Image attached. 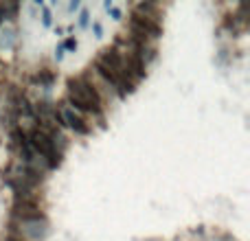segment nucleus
Listing matches in <instances>:
<instances>
[{
	"label": "nucleus",
	"mask_w": 250,
	"mask_h": 241,
	"mask_svg": "<svg viewBox=\"0 0 250 241\" xmlns=\"http://www.w3.org/2000/svg\"><path fill=\"white\" fill-rule=\"evenodd\" d=\"M127 33L154 42V40L163 38V24L151 20V18H145V16H141V13L132 11L127 18Z\"/></svg>",
	"instance_id": "nucleus-1"
},
{
	"label": "nucleus",
	"mask_w": 250,
	"mask_h": 241,
	"mask_svg": "<svg viewBox=\"0 0 250 241\" xmlns=\"http://www.w3.org/2000/svg\"><path fill=\"white\" fill-rule=\"evenodd\" d=\"M11 221L26 224V221H48L42 202H13L11 204Z\"/></svg>",
	"instance_id": "nucleus-2"
},
{
	"label": "nucleus",
	"mask_w": 250,
	"mask_h": 241,
	"mask_svg": "<svg viewBox=\"0 0 250 241\" xmlns=\"http://www.w3.org/2000/svg\"><path fill=\"white\" fill-rule=\"evenodd\" d=\"M7 228L16 230L20 237H24L26 241H44L48 235V221H26V224H16L9 221Z\"/></svg>",
	"instance_id": "nucleus-3"
},
{
	"label": "nucleus",
	"mask_w": 250,
	"mask_h": 241,
	"mask_svg": "<svg viewBox=\"0 0 250 241\" xmlns=\"http://www.w3.org/2000/svg\"><path fill=\"white\" fill-rule=\"evenodd\" d=\"M11 173H13V178H18L20 182H24L29 186H35V189H40L44 184V180H46L44 171L29 167V164H16V167H11Z\"/></svg>",
	"instance_id": "nucleus-4"
},
{
	"label": "nucleus",
	"mask_w": 250,
	"mask_h": 241,
	"mask_svg": "<svg viewBox=\"0 0 250 241\" xmlns=\"http://www.w3.org/2000/svg\"><path fill=\"white\" fill-rule=\"evenodd\" d=\"M62 119H64L66 127H68L70 132H75L77 136H88V134L92 132L90 123H88L83 117H79V114L70 108H62Z\"/></svg>",
	"instance_id": "nucleus-5"
},
{
	"label": "nucleus",
	"mask_w": 250,
	"mask_h": 241,
	"mask_svg": "<svg viewBox=\"0 0 250 241\" xmlns=\"http://www.w3.org/2000/svg\"><path fill=\"white\" fill-rule=\"evenodd\" d=\"M132 11H136V13H141V16H145V18H151V20H156V22H160L163 24V13H165V9L160 7L158 2H138L136 7L132 9Z\"/></svg>",
	"instance_id": "nucleus-6"
},
{
	"label": "nucleus",
	"mask_w": 250,
	"mask_h": 241,
	"mask_svg": "<svg viewBox=\"0 0 250 241\" xmlns=\"http://www.w3.org/2000/svg\"><path fill=\"white\" fill-rule=\"evenodd\" d=\"M55 79H57V75L53 73L51 68H42V70H38V77H35V81L40 83V86H44L48 90V88L55 83Z\"/></svg>",
	"instance_id": "nucleus-7"
},
{
	"label": "nucleus",
	"mask_w": 250,
	"mask_h": 241,
	"mask_svg": "<svg viewBox=\"0 0 250 241\" xmlns=\"http://www.w3.org/2000/svg\"><path fill=\"white\" fill-rule=\"evenodd\" d=\"M35 4L42 9V26H44V29H51V26H53V11H51V7H46L42 0H35Z\"/></svg>",
	"instance_id": "nucleus-8"
},
{
	"label": "nucleus",
	"mask_w": 250,
	"mask_h": 241,
	"mask_svg": "<svg viewBox=\"0 0 250 241\" xmlns=\"http://www.w3.org/2000/svg\"><path fill=\"white\" fill-rule=\"evenodd\" d=\"M20 11V2H2V16L4 20H16Z\"/></svg>",
	"instance_id": "nucleus-9"
},
{
	"label": "nucleus",
	"mask_w": 250,
	"mask_h": 241,
	"mask_svg": "<svg viewBox=\"0 0 250 241\" xmlns=\"http://www.w3.org/2000/svg\"><path fill=\"white\" fill-rule=\"evenodd\" d=\"M60 46L64 48V53H66V51L75 53V51H77V46H79V42H77V38H75V35H68V38H66L64 42L60 44Z\"/></svg>",
	"instance_id": "nucleus-10"
},
{
	"label": "nucleus",
	"mask_w": 250,
	"mask_h": 241,
	"mask_svg": "<svg viewBox=\"0 0 250 241\" xmlns=\"http://www.w3.org/2000/svg\"><path fill=\"white\" fill-rule=\"evenodd\" d=\"M88 26H90V11L79 9V29H88Z\"/></svg>",
	"instance_id": "nucleus-11"
},
{
	"label": "nucleus",
	"mask_w": 250,
	"mask_h": 241,
	"mask_svg": "<svg viewBox=\"0 0 250 241\" xmlns=\"http://www.w3.org/2000/svg\"><path fill=\"white\" fill-rule=\"evenodd\" d=\"M0 239H2V241H26L24 237H20V235H18L16 230H11V228H7V230H4V235H2V237H0Z\"/></svg>",
	"instance_id": "nucleus-12"
},
{
	"label": "nucleus",
	"mask_w": 250,
	"mask_h": 241,
	"mask_svg": "<svg viewBox=\"0 0 250 241\" xmlns=\"http://www.w3.org/2000/svg\"><path fill=\"white\" fill-rule=\"evenodd\" d=\"M108 13H110V18H112V20H117V22H121V20H123V9H121V7H117V4H114V7H110V9H108Z\"/></svg>",
	"instance_id": "nucleus-13"
},
{
	"label": "nucleus",
	"mask_w": 250,
	"mask_h": 241,
	"mask_svg": "<svg viewBox=\"0 0 250 241\" xmlns=\"http://www.w3.org/2000/svg\"><path fill=\"white\" fill-rule=\"evenodd\" d=\"M92 35H95L97 40H101V38H104V24H101L99 20H95V22H92Z\"/></svg>",
	"instance_id": "nucleus-14"
},
{
	"label": "nucleus",
	"mask_w": 250,
	"mask_h": 241,
	"mask_svg": "<svg viewBox=\"0 0 250 241\" xmlns=\"http://www.w3.org/2000/svg\"><path fill=\"white\" fill-rule=\"evenodd\" d=\"M79 9H82V0H70V2H68V11L70 13L79 11Z\"/></svg>",
	"instance_id": "nucleus-15"
},
{
	"label": "nucleus",
	"mask_w": 250,
	"mask_h": 241,
	"mask_svg": "<svg viewBox=\"0 0 250 241\" xmlns=\"http://www.w3.org/2000/svg\"><path fill=\"white\" fill-rule=\"evenodd\" d=\"M64 55H66L64 48H62L60 44H57V48H55V61H57V64H60V61H64Z\"/></svg>",
	"instance_id": "nucleus-16"
},
{
	"label": "nucleus",
	"mask_w": 250,
	"mask_h": 241,
	"mask_svg": "<svg viewBox=\"0 0 250 241\" xmlns=\"http://www.w3.org/2000/svg\"><path fill=\"white\" fill-rule=\"evenodd\" d=\"M110 7H114V0H104V9H105V11H108Z\"/></svg>",
	"instance_id": "nucleus-17"
},
{
	"label": "nucleus",
	"mask_w": 250,
	"mask_h": 241,
	"mask_svg": "<svg viewBox=\"0 0 250 241\" xmlns=\"http://www.w3.org/2000/svg\"><path fill=\"white\" fill-rule=\"evenodd\" d=\"M143 241H165V239H160V237H147V239H143Z\"/></svg>",
	"instance_id": "nucleus-18"
},
{
	"label": "nucleus",
	"mask_w": 250,
	"mask_h": 241,
	"mask_svg": "<svg viewBox=\"0 0 250 241\" xmlns=\"http://www.w3.org/2000/svg\"><path fill=\"white\" fill-rule=\"evenodd\" d=\"M0 241H2V239H0Z\"/></svg>",
	"instance_id": "nucleus-19"
}]
</instances>
